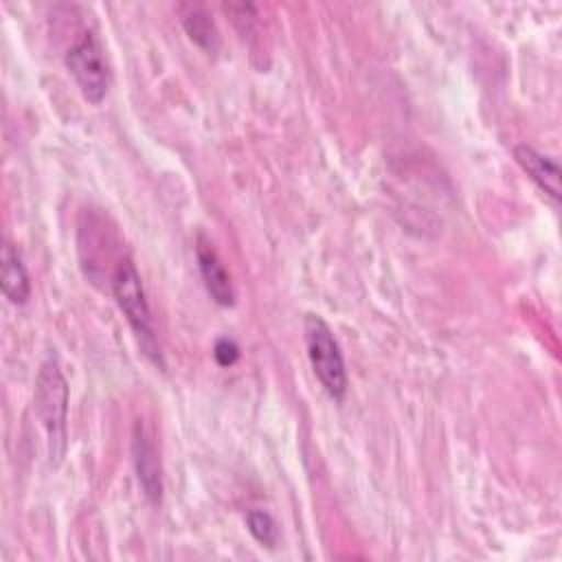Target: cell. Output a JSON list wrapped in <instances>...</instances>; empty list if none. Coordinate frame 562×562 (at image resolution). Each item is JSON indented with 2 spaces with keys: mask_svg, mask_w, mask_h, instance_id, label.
<instances>
[{
  "mask_svg": "<svg viewBox=\"0 0 562 562\" xmlns=\"http://www.w3.org/2000/svg\"><path fill=\"white\" fill-rule=\"evenodd\" d=\"M112 294L121 307V312L125 314L132 331L138 338L140 351L156 364V367H165L162 358H160V349L154 336V325H151V312H149V303L143 290V281L138 270L134 268L132 259H121L114 274H112Z\"/></svg>",
  "mask_w": 562,
  "mask_h": 562,
  "instance_id": "2",
  "label": "cell"
},
{
  "mask_svg": "<svg viewBox=\"0 0 562 562\" xmlns=\"http://www.w3.org/2000/svg\"><path fill=\"white\" fill-rule=\"evenodd\" d=\"M0 261H2L0 263V283H2L4 296L13 305H24L29 294H31V281H29V272L22 263V257H20L18 248L13 244L4 241Z\"/></svg>",
  "mask_w": 562,
  "mask_h": 562,
  "instance_id": "8",
  "label": "cell"
},
{
  "mask_svg": "<svg viewBox=\"0 0 562 562\" xmlns=\"http://www.w3.org/2000/svg\"><path fill=\"white\" fill-rule=\"evenodd\" d=\"M180 22L187 35L206 53H215L220 48V31L211 15L198 4L180 7Z\"/></svg>",
  "mask_w": 562,
  "mask_h": 562,
  "instance_id": "9",
  "label": "cell"
},
{
  "mask_svg": "<svg viewBox=\"0 0 562 562\" xmlns=\"http://www.w3.org/2000/svg\"><path fill=\"white\" fill-rule=\"evenodd\" d=\"M195 257H198V268H200V274L204 281V288L211 294V299L222 307H233L235 305V288L231 283V277L224 270L213 244L202 233L195 239Z\"/></svg>",
  "mask_w": 562,
  "mask_h": 562,
  "instance_id": "6",
  "label": "cell"
},
{
  "mask_svg": "<svg viewBox=\"0 0 562 562\" xmlns=\"http://www.w3.org/2000/svg\"><path fill=\"white\" fill-rule=\"evenodd\" d=\"M132 461H134V470H136L138 485L143 490V496L151 505H160V501H162V468H160L156 446L149 439L140 419H136L134 432H132Z\"/></svg>",
  "mask_w": 562,
  "mask_h": 562,
  "instance_id": "5",
  "label": "cell"
},
{
  "mask_svg": "<svg viewBox=\"0 0 562 562\" xmlns=\"http://www.w3.org/2000/svg\"><path fill=\"white\" fill-rule=\"evenodd\" d=\"M514 158L522 167V171L536 182V187L558 204L560 202V178H562L558 162L529 145H516Z\"/></svg>",
  "mask_w": 562,
  "mask_h": 562,
  "instance_id": "7",
  "label": "cell"
},
{
  "mask_svg": "<svg viewBox=\"0 0 562 562\" xmlns=\"http://www.w3.org/2000/svg\"><path fill=\"white\" fill-rule=\"evenodd\" d=\"M35 413L42 422L48 443L50 463L57 465L66 452V419H68V384L55 358L40 364L35 378Z\"/></svg>",
  "mask_w": 562,
  "mask_h": 562,
  "instance_id": "1",
  "label": "cell"
},
{
  "mask_svg": "<svg viewBox=\"0 0 562 562\" xmlns=\"http://www.w3.org/2000/svg\"><path fill=\"white\" fill-rule=\"evenodd\" d=\"M303 334L314 375L318 378L325 393L340 402L347 393V369L331 327L318 314H305Z\"/></svg>",
  "mask_w": 562,
  "mask_h": 562,
  "instance_id": "3",
  "label": "cell"
},
{
  "mask_svg": "<svg viewBox=\"0 0 562 562\" xmlns=\"http://www.w3.org/2000/svg\"><path fill=\"white\" fill-rule=\"evenodd\" d=\"M246 525H248L250 536H252L259 544H263V547H268V549H274V547H277L279 531H277V525H274V520L270 518V514L259 512V509H252V512H248V516H246Z\"/></svg>",
  "mask_w": 562,
  "mask_h": 562,
  "instance_id": "10",
  "label": "cell"
},
{
  "mask_svg": "<svg viewBox=\"0 0 562 562\" xmlns=\"http://www.w3.org/2000/svg\"><path fill=\"white\" fill-rule=\"evenodd\" d=\"M66 68L72 75L79 92L92 105L103 103L112 77L101 42L92 31L83 33L66 53Z\"/></svg>",
  "mask_w": 562,
  "mask_h": 562,
  "instance_id": "4",
  "label": "cell"
},
{
  "mask_svg": "<svg viewBox=\"0 0 562 562\" xmlns=\"http://www.w3.org/2000/svg\"><path fill=\"white\" fill-rule=\"evenodd\" d=\"M213 358L220 367H233L239 358V347L233 338H220L213 347Z\"/></svg>",
  "mask_w": 562,
  "mask_h": 562,
  "instance_id": "11",
  "label": "cell"
}]
</instances>
